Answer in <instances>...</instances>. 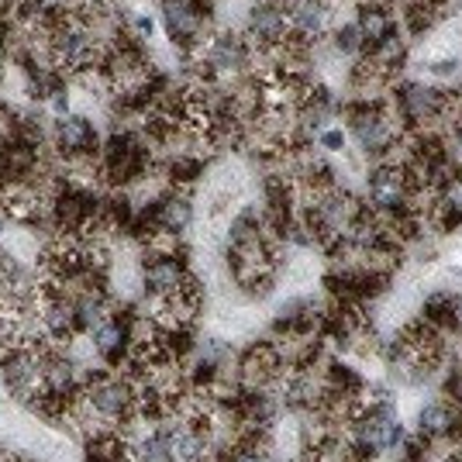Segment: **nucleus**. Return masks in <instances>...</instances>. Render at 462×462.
I'll list each match as a JSON object with an SVG mask.
<instances>
[{
  "label": "nucleus",
  "instance_id": "nucleus-1",
  "mask_svg": "<svg viewBox=\"0 0 462 462\" xmlns=\"http://www.w3.org/2000/svg\"><path fill=\"white\" fill-rule=\"evenodd\" d=\"M245 39L259 56L280 52L290 39V4L287 0H259L245 21Z\"/></svg>",
  "mask_w": 462,
  "mask_h": 462
},
{
  "label": "nucleus",
  "instance_id": "nucleus-2",
  "mask_svg": "<svg viewBox=\"0 0 462 462\" xmlns=\"http://www.w3.org/2000/svg\"><path fill=\"white\" fill-rule=\"evenodd\" d=\"M411 200V183H407V166L393 162H373L366 173V204L376 214H401Z\"/></svg>",
  "mask_w": 462,
  "mask_h": 462
},
{
  "label": "nucleus",
  "instance_id": "nucleus-3",
  "mask_svg": "<svg viewBox=\"0 0 462 462\" xmlns=\"http://www.w3.org/2000/svg\"><path fill=\"white\" fill-rule=\"evenodd\" d=\"M197 56L208 62V69L214 73V79H221V77H238V73H245L252 66V59H255V49L249 45L245 35H238V32H221V35H211L208 45H204Z\"/></svg>",
  "mask_w": 462,
  "mask_h": 462
},
{
  "label": "nucleus",
  "instance_id": "nucleus-4",
  "mask_svg": "<svg viewBox=\"0 0 462 462\" xmlns=\"http://www.w3.org/2000/svg\"><path fill=\"white\" fill-rule=\"evenodd\" d=\"M56 145L59 152L69 159H100V135L94 121L83 115H66L56 125Z\"/></svg>",
  "mask_w": 462,
  "mask_h": 462
},
{
  "label": "nucleus",
  "instance_id": "nucleus-5",
  "mask_svg": "<svg viewBox=\"0 0 462 462\" xmlns=\"http://www.w3.org/2000/svg\"><path fill=\"white\" fill-rule=\"evenodd\" d=\"M190 276L187 259L183 255H159V259H145V297H173L180 293L183 280Z\"/></svg>",
  "mask_w": 462,
  "mask_h": 462
},
{
  "label": "nucleus",
  "instance_id": "nucleus-6",
  "mask_svg": "<svg viewBox=\"0 0 462 462\" xmlns=\"http://www.w3.org/2000/svg\"><path fill=\"white\" fill-rule=\"evenodd\" d=\"M421 318L428 325L435 328V331H442V335H456V310H452V293H431V297H424V308H421Z\"/></svg>",
  "mask_w": 462,
  "mask_h": 462
},
{
  "label": "nucleus",
  "instance_id": "nucleus-7",
  "mask_svg": "<svg viewBox=\"0 0 462 462\" xmlns=\"http://www.w3.org/2000/svg\"><path fill=\"white\" fill-rule=\"evenodd\" d=\"M166 173L173 180V187H187L197 176H204V159L193 152H176L170 162H166Z\"/></svg>",
  "mask_w": 462,
  "mask_h": 462
},
{
  "label": "nucleus",
  "instance_id": "nucleus-8",
  "mask_svg": "<svg viewBox=\"0 0 462 462\" xmlns=\"http://www.w3.org/2000/svg\"><path fill=\"white\" fill-rule=\"evenodd\" d=\"M331 45H335V52H338V56L359 59L363 56V49H366V39H363V32H359V24H356V21H346V24H338V28H335Z\"/></svg>",
  "mask_w": 462,
  "mask_h": 462
},
{
  "label": "nucleus",
  "instance_id": "nucleus-9",
  "mask_svg": "<svg viewBox=\"0 0 462 462\" xmlns=\"http://www.w3.org/2000/svg\"><path fill=\"white\" fill-rule=\"evenodd\" d=\"M456 73H459V59L456 56H442V59H431V62H428V77L452 79Z\"/></svg>",
  "mask_w": 462,
  "mask_h": 462
},
{
  "label": "nucleus",
  "instance_id": "nucleus-10",
  "mask_svg": "<svg viewBox=\"0 0 462 462\" xmlns=\"http://www.w3.org/2000/svg\"><path fill=\"white\" fill-rule=\"evenodd\" d=\"M346 142H348V135L342 128H325V132H318V149H325V152H342Z\"/></svg>",
  "mask_w": 462,
  "mask_h": 462
},
{
  "label": "nucleus",
  "instance_id": "nucleus-11",
  "mask_svg": "<svg viewBox=\"0 0 462 462\" xmlns=\"http://www.w3.org/2000/svg\"><path fill=\"white\" fill-rule=\"evenodd\" d=\"M135 32H138V39L145 42V39H152V18H145V14H138L135 18Z\"/></svg>",
  "mask_w": 462,
  "mask_h": 462
},
{
  "label": "nucleus",
  "instance_id": "nucleus-12",
  "mask_svg": "<svg viewBox=\"0 0 462 462\" xmlns=\"http://www.w3.org/2000/svg\"><path fill=\"white\" fill-rule=\"evenodd\" d=\"M52 111H56L59 117H66V111H69V97H66V90L52 94Z\"/></svg>",
  "mask_w": 462,
  "mask_h": 462
}]
</instances>
